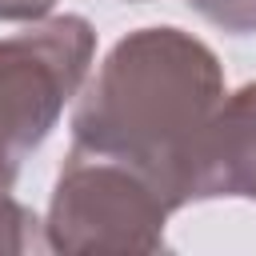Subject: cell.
<instances>
[{
    "label": "cell",
    "instance_id": "cell-4",
    "mask_svg": "<svg viewBox=\"0 0 256 256\" xmlns=\"http://www.w3.org/2000/svg\"><path fill=\"white\" fill-rule=\"evenodd\" d=\"M188 200H256V80L228 92L204 128Z\"/></svg>",
    "mask_w": 256,
    "mask_h": 256
},
{
    "label": "cell",
    "instance_id": "cell-3",
    "mask_svg": "<svg viewBox=\"0 0 256 256\" xmlns=\"http://www.w3.org/2000/svg\"><path fill=\"white\" fill-rule=\"evenodd\" d=\"M176 204L124 160L68 148L52 184L44 244L48 252H160Z\"/></svg>",
    "mask_w": 256,
    "mask_h": 256
},
{
    "label": "cell",
    "instance_id": "cell-1",
    "mask_svg": "<svg viewBox=\"0 0 256 256\" xmlns=\"http://www.w3.org/2000/svg\"><path fill=\"white\" fill-rule=\"evenodd\" d=\"M224 96V68L200 36L148 24L116 40L80 88L72 144L132 164L184 208L192 204V156Z\"/></svg>",
    "mask_w": 256,
    "mask_h": 256
},
{
    "label": "cell",
    "instance_id": "cell-6",
    "mask_svg": "<svg viewBox=\"0 0 256 256\" xmlns=\"http://www.w3.org/2000/svg\"><path fill=\"white\" fill-rule=\"evenodd\" d=\"M52 8H56V0H0V20L32 24V20H44Z\"/></svg>",
    "mask_w": 256,
    "mask_h": 256
},
{
    "label": "cell",
    "instance_id": "cell-5",
    "mask_svg": "<svg viewBox=\"0 0 256 256\" xmlns=\"http://www.w3.org/2000/svg\"><path fill=\"white\" fill-rule=\"evenodd\" d=\"M188 8L228 36H256V0H188Z\"/></svg>",
    "mask_w": 256,
    "mask_h": 256
},
{
    "label": "cell",
    "instance_id": "cell-2",
    "mask_svg": "<svg viewBox=\"0 0 256 256\" xmlns=\"http://www.w3.org/2000/svg\"><path fill=\"white\" fill-rule=\"evenodd\" d=\"M92 56L96 28L72 12L0 36V252H28L36 240V212L12 200V188L80 96Z\"/></svg>",
    "mask_w": 256,
    "mask_h": 256
}]
</instances>
